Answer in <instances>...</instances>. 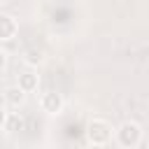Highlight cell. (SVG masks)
Masks as SVG:
<instances>
[{
	"label": "cell",
	"instance_id": "obj_1",
	"mask_svg": "<svg viewBox=\"0 0 149 149\" xmlns=\"http://www.w3.org/2000/svg\"><path fill=\"white\" fill-rule=\"evenodd\" d=\"M86 135H88V142H91V144L102 147V144H107V140L112 137V128H109L107 121L93 119V121H88V126H86Z\"/></svg>",
	"mask_w": 149,
	"mask_h": 149
},
{
	"label": "cell",
	"instance_id": "obj_2",
	"mask_svg": "<svg viewBox=\"0 0 149 149\" xmlns=\"http://www.w3.org/2000/svg\"><path fill=\"white\" fill-rule=\"evenodd\" d=\"M140 137H142V130L135 121H126L119 126L116 130V140L123 144V147H137L140 144Z\"/></svg>",
	"mask_w": 149,
	"mask_h": 149
},
{
	"label": "cell",
	"instance_id": "obj_3",
	"mask_svg": "<svg viewBox=\"0 0 149 149\" xmlns=\"http://www.w3.org/2000/svg\"><path fill=\"white\" fill-rule=\"evenodd\" d=\"M40 105H42L44 112L56 114V112H61V107H63V98H61V93H56V91H47V93L40 98Z\"/></svg>",
	"mask_w": 149,
	"mask_h": 149
},
{
	"label": "cell",
	"instance_id": "obj_4",
	"mask_svg": "<svg viewBox=\"0 0 149 149\" xmlns=\"http://www.w3.org/2000/svg\"><path fill=\"white\" fill-rule=\"evenodd\" d=\"M16 33V21L7 14H0V40H12Z\"/></svg>",
	"mask_w": 149,
	"mask_h": 149
},
{
	"label": "cell",
	"instance_id": "obj_5",
	"mask_svg": "<svg viewBox=\"0 0 149 149\" xmlns=\"http://www.w3.org/2000/svg\"><path fill=\"white\" fill-rule=\"evenodd\" d=\"M19 88H21L23 93L35 91V88H37V74H33V72H23V74H19Z\"/></svg>",
	"mask_w": 149,
	"mask_h": 149
},
{
	"label": "cell",
	"instance_id": "obj_6",
	"mask_svg": "<svg viewBox=\"0 0 149 149\" xmlns=\"http://www.w3.org/2000/svg\"><path fill=\"white\" fill-rule=\"evenodd\" d=\"M5 98H7V102H9L12 107H19V105L23 102L26 93H23L19 86H12V88H7V95H5Z\"/></svg>",
	"mask_w": 149,
	"mask_h": 149
},
{
	"label": "cell",
	"instance_id": "obj_7",
	"mask_svg": "<svg viewBox=\"0 0 149 149\" xmlns=\"http://www.w3.org/2000/svg\"><path fill=\"white\" fill-rule=\"evenodd\" d=\"M2 123H5V109L0 107V126H2Z\"/></svg>",
	"mask_w": 149,
	"mask_h": 149
},
{
	"label": "cell",
	"instance_id": "obj_8",
	"mask_svg": "<svg viewBox=\"0 0 149 149\" xmlns=\"http://www.w3.org/2000/svg\"><path fill=\"white\" fill-rule=\"evenodd\" d=\"M2 65H5V54L0 51V70H2Z\"/></svg>",
	"mask_w": 149,
	"mask_h": 149
}]
</instances>
